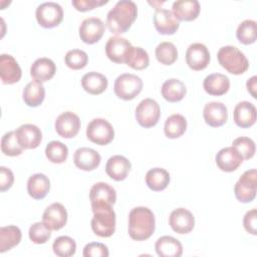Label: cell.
<instances>
[{
	"instance_id": "f35d334b",
	"label": "cell",
	"mask_w": 257,
	"mask_h": 257,
	"mask_svg": "<svg viewBox=\"0 0 257 257\" xmlns=\"http://www.w3.org/2000/svg\"><path fill=\"white\" fill-rule=\"evenodd\" d=\"M150 63V57L148 52L142 47H132V50L126 58L125 64H127L133 69L143 70L148 67Z\"/></svg>"
},
{
	"instance_id": "d4e9b609",
	"label": "cell",
	"mask_w": 257,
	"mask_h": 257,
	"mask_svg": "<svg viewBox=\"0 0 257 257\" xmlns=\"http://www.w3.org/2000/svg\"><path fill=\"white\" fill-rule=\"evenodd\" d=\"M131 162L123 156L115 155L110 157L105 165V172L114 181H123L131 171Z\"/></svg>"
},
{
	"instance_id": "484cf974",
	"label": "cell",
	"mask_w": 257,
	"mask_h": 257,
	"mask_svg": "<svg viewBox=\"0 0 257 257\" xmlns=\"http://www.w3.org/2000/svg\"><path fill=\"white\" fill-rule=\"evenodd\" d=\"M233 117L238 126L243 128L250 127L256 121V107L249 101H240L234 108Z\"/></svg>"
},
{
	"instance_id": "7dc6e473",
	"label": "cell",
	"mask_w": 257,
	"mask_h": 257,
	"mask_svg": "<svg viewBox=\"0 0 257 257\" xmlns=\"http://www.w3.org/2000/svg\"><path fill=\"white\" fill-rule=\"evenodd\" d=\"M14 182V175L12 171L6 167H0V191L5 192L9 190Z\"/></svg>"
},
{
	"instance_id": "ffe728a7",
	"label": "cell",
	"mask_w": 257,
	"mask_h": 257,
	"mask_svg": "<svg viewBox=\"0 0 257 257\" xmlns=\"http://www.w3.org/2000/svg\"><path fill=\"white\" fill-rule=\"evenodd\" d=\"M216 164L223 172H233L237 170L243 162L242 156L233 147H226L221 149L216 155Z\"/></svg>"
},
{
	"instance_id": "c3c4849f",
	"label": "cell",
	"mask_w": 257,
	"mask_h": 257,
	"mask_svg": "<svg viewBox=\"0 0 257 257\" xmlns=\"http://www.w3.org/2000/svg\"><path fill=\"white\" fill-rule=\"evenodd\" d=\"M256 223H257V210L252 209V210L248 211L243 218L244 229L248 233H250L252 235H256L257 234Z\"/></svg>"
},
{
	"instance_id": "4dcf8cb0",
	"label": "cell",
	"mask_w": 257,
	"mask_h": 257,
	"mask_svg": "<svg viewBox=\"0 0 257 257\" xmlns=\"http://www.w3.org/2000/svg\"><path fill=\"white\" fill-rule=\"evenodd\" d=\"M163 97L169 102H177L184 98L187 92L186 85L183 81L177 78H170L166 80L161 88Z\"/></svg>"
},
{
	"instance_id": "ab89813d",
	"label": "cell",
	"mask_w": 257,
	"mask_h": 257,
	"mask_svg": "<svg viewBox=\"0 0 257 257\" xmlns=\"http://www.w3.org/2000/svg\"><path fill=\"white\" fill-rule=\"evenodd\" d=\"M52 249L54 254L59 257H70L76 251V243L69 236H60L54 240Z\"/></svg>"
},
{
	"instance_id": "9a60e30c",
	"label": "cell",
	"mask_w": 257,
	"mask_h": 257,
	"mask_svg": "<svg viewBox=\"0 0 257 257\" xmlns=\"http://www.w3.org/2000/svg\"><path fill=\"white\" fill-rule=\"evenodd\" d=\"M169 224L176 233L188 234L194 229L195 218L189 210L185 208H178L171 213L169 217Z\"/></svg>"
},
{
	"instance_id": "7402d4cb",
	"label": "cell",
	"mask_w": 257,
	"mask_h": 257,
	"mask_svg": "<svg viewBox=\"0 0 257 257\" xmlns=\"http://www.w3.org/2000/svg\"><path fill=\"white\" fill-rule=\"evenodd\" d=\"M100 161V155L95 150L86 147L77 149L73 155L74 165L82 171H92L96 169Z\"/></svg>"
},
{
	"instance_id": "bcb514c9",
	"label": "cell",
	"mask_w": 257,
	"mask_h": 257,
	"mask_svg": "<svg viewBox=\"0 0 257 257\" xmlns=\"http://www.w3.org/2000/svg\"><path fill=\"white\" fill-rule=\"evenodd\" d=\"M107 0H72L71 4L73 7L81 12L91 10L97 6L106 4Z\"/></svg>"
},
{
	"instance_id": "681fc988",
	"label": "cell",
	"mask_w": 257,
	"mask_h": 257,
	"mask_svg": "<svg viewBox=\"0 0 257 257\" xmlns=\"http://www.w3.org/2000/svg\"><path fill=\"white\" fill-rule=\"evenodd\" d=\"M246 86H247V90L251 93V95L256 98V87H257V76L254 75L251 78H249L246 82Z\"/></svg>"
},
{
	"instance_id": "f6af8a7d",
	"label": "cell",
	"mask_w": 257,
	"mask_h": 257,
	"mask_svg": "<svg viewBox=\"0 0 257 257\" xmlns=\"http://www.w3.org/2000/svg\"><path fill=\"white\" fill-rule=\"evenodd\" d=\"M109 255L107 247L98 242H91L83 248L84 257H107Z\"/></svg>"
},
{
	"instance_id": "4316f807",
	"label": "cell",
	"mask_w": 257,
	"mask_h": 257,
	"mask_svg": "<svg viewBox=\"0 0 257 257\" xmlns=\"http://www.w3.org/2000/svg\"><path fill=\"white\" fill-rule=\"evenodd\" d=\"M155 249L160 257H180L183 254L182 243L172 236L160 237L155 244Z\"/></svg>"
},
{
	"instance_id": "4fadbf2b",
	"label": "cell",
	"mask_w": 257,
	"mask_h": 257,
	"mask_svg": "<svg viewBox=\"0 0 257 257\" xmlns=\"http://www.w3.org/2000/svg\"><path fill=\"white\" fill-rule=\"evenodd\" d=\"M56 133L64 139L74 138L80 128V119L77 114L71 111H65L59 114L55 120Z\"/></svg>"
},
{
	"instance_id": "83f0119b",
	"label": "cell",
	"mask_w": 257,
	"mask_h": 257,
	"mask_svg": "<svg viewBox=\"0 0 257 257\" xmlns=\"http://www.w3.org/2000/svg\"><path fill=\"white\" fill-rule=\"evenodd\" d=\"M203 87L205 91L211 95H223L230 88V80L225 74L212 73L205 77Z\"/></svg>"
},
{
	"instance_id": "836d02e7",
	"label": "cell",
	"mask_w": 257,
	"mask_h": 257,
	"mask_svg": "<svg viewBox=\"0 0 257 257\" xmlns=\"http://www.w3.org/2000/svg\"><path fill=\"white\" fill-rule=\"evenodd\" d=\"M45 97V89L42 83L31 81L23 89V100L30 107H36L42 103Z\"/></svg>"
},
{
	"instance_id": "6da1fadb",
	"label": "cell",
	"mask_w": 257,
	"mask_h": 257,
	"mask_svg": "<svg viewBox=\"0 0 257 257\" xmlns=\"http://www.w3.org/2000/svg\"><path fill=\"white\" fill-rule=\"evenodd\" d=\"M138 15L137 4L132 0H120L115 3L106 16V26L113 34L126 32Z\"/></svg>"
},
{
	"instance_id": "2e32d148",
	"label": "cell",
	"mask_w": 257,
	"mask_h": 257,
	"mask_svg": "<svg viewBox=\"0 0 257 257\" xmlns=\"http://www.w3.org/2000/svg\"><path fill=\"white\" fill-rule=\"evenodd\" d=\"M42 222L50 230H60L67 222V211L60 203H53L48 206L42 215Z\"/></svg>"
},
{
	"instance_id": "60d3db41",
	"label": "cell",
	"mask_w": 257,
	"mask_h": 257,
	"mask_svg": "<svg viewBox=\"0 0 257 257\" xmlns=\"http://www.w3.org/2000/svg\"><path fill=\"white\" fill-rule=\"evenodd\" d=\"M23 148L18 143L15 131L6 133L1 139V151L9 157H16L22 154Z\"/></svg>"
},
{
	"instance_id": "ac0fdd59",
	"label": "cell",
	"mask_w": 257,
	"mask_h": 257,
	"mask_svg": "<svg viewBox=\"0 0 257 257\" xmlns=\"http://www.w3.org/2000/svg\"><path fill=\"white\" fill-rule=\"evenodd\" d=\"M154 25L159 33L164 35H172L178 30L180 22L174 16L171 10L157 8L154 14Z\"/></svg>"
},
{
	"instance_id": "603a6c76",
	"label": "cell",
	"mask_w": 257,
	"mask_h": 257,
	"mask_svg": "<svg viewBox=\"0 0 257 257\" xmlns=\"http://www.w3.org/2000/svg\"><path fill=\"white\" fill-rule=\"evenodd\" d=\"M200 10V3L197 0H177L172 6V12L179 21L195 20Z\"/></svg>"
},
{
	"instance_id": "7bdbcfd3",
	"label": "cell",
	"mask_w": 257,
	"mask_h": 257,
	"mask_svg": "<svg viewBox=\"0 0 257 257\" xmlns=\"http://www.w3.org/2000/svg\"><path fill=\"white\" fill-rule=\"evenodd\" d=\"M29 239L34 244H44L51 237V230L43 222H36L29 228Z\"/></svg>"
},
{
	"instance_id": "d6a6232c",
	"label": "cell",
	"mask_w": 257,
	"mask_h": 257,
	"mask_svg": "<svg viewBox=\"0 0 257 257\" xmlns=\"http://www.w3.org/2000/svg\"><path fill=\"white\" fill-rule=\"evenodd\" d=\"M22 233L17 226H5L0 228V252L9 251L21 241Z\"/></svg>"
},
{
	"instance_id": "d6986e66",
	"label": "cell",
	"mask_w": 257,
	"mask_h": 257,
	"mask_svg": "<svg viewBox=\"0 0 257 257\" xmlns=\"http://www.w3.org/2000/svg\"><path fill=\"white\" fill-rule=\"evenodd\" d=\"M22 75L18 62L12 55H0V77L4 84H13L20 80Z\"/></svg>"
},
{
	"instance_id": "ee69618b",
	"label": "cell",
	"mask_w": 257,
	"mask_h": 257,
	"mask_svg": "<svg viewBox=\"0 0 257 257\" xmlns=\"http://www.w3.org/2000/svg\"><path fill=\"white\" fill-rule=\"evenodd\" d=\"M232 147L238 151V153L242 156L243 160H249L255 155V143L250 138L239 137L233 141Z\"/></svg>"
},
{
	"instance_id": "b9f144b4",
	"label": "cell",
	"mask_w": 257,
	"mask_h": 257,
	"mask_svg": "<svg viewBox=\"0 0 257 257\" xmlns=\"http://www.w3.org/2000/svg\"><path fill=\"white\" fill-rule=\"evenodd\" d=\"M65 64L74 70L82 69L86 66L88 62V56L86 52L80 49H71L67 51V53L64 56Z\"/></svg>"
},
{
	"instance_id": "e0dca14e",
	"label": "cell",
	"mask_w": 257,
	"mask_h": 257,
	"mask_svg": "<svg viewBox=\"0 0 257 257\" xmlns=\"http://www.w3.org/2000/svg\"><path fill=\"white\" fill-rule=\"evenodd\" d=\"M91 207L99 205H113L116 201V192L108 184L103 182L95 183L89 191Z\"/></svg>"
},
{
	"instance_id": "cb8c5ba5",
	"label": "cell",
	"mask_w": 257,
	"mask_h": 257,
	"mask_svg": "<svg viewBox=\"0 0 257 257\" xmlns=\"http://www.w3.org/2000/svg\"><path fill=\"white\" fill-rule=\"evenodd\" d=\"M56 72V65L50 58L41 57L36 59L30 67V75L37 82H45L51 79Z\"/></svg>"
},
{
	"instance_id": "5bb4252c",
	"label": "cell",
	"mask_w": 257,
	"mask_h": 257,
	"mask_svg": "<svg viewBox=\"0 0 257 257\" xmlns=\"http://www.w3.org/2000/svg\"><path fill=\"white\" fill-rule=\"evenodd\" d=\"M18 143L24 150L36 149L42 141L40 128L32 123H24L15 131Z\"/></svg>"
},
{
	"instance_id": "1f68e13d",
	"label": "cell",
	"mask_w": 257,
	"mask_h": 257,
	"mask_svg": "<svg viewBox=\"0 0 257 257\" xmlns=\"http://www.w3.org/2000/svg\"><path fill=\"white\" fill-rule=\"evenodd\" d=\"M170 183V174L163 168H154L148 171L146 175L147 186L155 192L165 190Z\"/></svg>"
},
{
	"instance_id": "3957f363",
	"label": "cell",
	"mask_w": 257,
	"mask_h": 257,
	"mask_svg": "<svg viewBox=\"0 0 257 257\" xmlns=\"http://www.w3.org/2000/svg\"><path fill=\"white\" fill-rule=\"evenodd\" d=\"M93 217L90 225L93 233L99 237H110L115 231V213L111 205L91 207Z\"/></svg>"
},
{
	"instance_id": "8992f818",
	"label": "cell",
	"mask_w": 257,
	"mask_h": 257,
	"mask_svg": "<svg viewBox=\"0 0 257 257\" xmlns=\"http://www.w3.org/2000/svg\"><path fill=\"white\" fill-rule=\"evenodd\" d=\"M257 173L255 169L248 170L242 174L234 186V193L241 203H250L256 197Z\"/></svg>"
},
{
	"instance_id": "8d00e7d4",
	"label": "cell",
	"mask_w": 257,
	"mask_h": 257,
	"mask_svg": "<svg viewBox=\"0 0 257 257\" xmlns=\"http://www.w3.org/2000/svg\"><path fill=\"white\" fill-rule=\"evenodd\" d=\"M156 57L159 62L165 65L173 64L178 58V50L174 43L170 41L161 42L155 50Z\"/></svg>"
},
{
	"instance_id": "277c9868",
	"label": "cell",
	"mask_w": 257,
	"mask_h": 257,
	"mask_svg": "<svg viewBox=\"0 0 257 257\" xmlns=\"http://www.w3.org/2000/svg\"><path fill=\"white\" fill-rule=\"evenodd\" d=\"M217 58L223 68L235 75L242 74L249 68V61L245 54L232 45L221 47L218 50Z\"/></svg>"
},
{
	"instance_id": "5b68a950",
	"label": "cell",
	"mask_w": 257,
	"mask_h": 257,
	"mask_svg": "<svg viewBox=\"0 0 257 257\" xmlns=\"http://www.w3.org/2000/svg\"><path fill=\"white\" fill-rule=\"evenodd\" d=\"M143 89V80L136 74L122 73L114 81L115 95L123 100L134 99Z\"/></svg>"
},
{
	"instance_id": "e575fe53",
	"label": "cell",
	"mask_w": 257,
	"mask_h": 257,
	"mask_svg": "<svg viewBox=\"0 0 257 257\" xmlns=\"http://www.w3.org/2000/svg\"><path fill=\"white\" fill-rule=\"evenodd\" d=\"M187 130V120L184 115L174 113L170 115L164 125V133L169 139H178L185 134Z\"/></svg>"
},
{
	"instance_id": "d590c367",
	"label": "cell",
	"mask_w": 257,
	"mask_h": 257,
	"mask_svg": "<svg viewBox=\"0 0 257 257\" xmlns=\"http://www.w3.org/2000/svg\"><path fill=\"white\" fill-rule=\"evenodd\" d=\"M238 40L245 45L252 44L256 41L257 37V23L255 20L246 19L242 21L236 31Z\"/></svg>"
},
{
	"instance_id": "ba28073f",
	"label": "cell",
	"mask_w": 257,
	"mask_h": 257,
	"mask_svg": "<svg viewBox=\"0 0 257 257\" xmlns=\"http://www.w3.org/2000/svg\"><path fill=\"white\" fill-rule=\"evenodd\" d=\"M38 24L44 28H53L59 25L63 19V9L56 2H44L35 11Z\"/></svg>"
},
{
	"instance_id": "7a4b0ae2",
	"label": "cell",
	"mask_w": 257,
	"mask_h": 257,
	"mask_svg": "<svg viewBox=\"0 0 257 257\" xmlns=\"http://www.w3.org/2000/svg\"><path fill=\"white\" fill-rule=\"evenodd\" d=\"M156 226L154 213L147 207H136L128 215V235L136 241L149 239Z\"/></svg>"
},
{
	"instance_id": "f1b7e54d",
	"label": "cell",
	"mask_w": 257,
	"mask_h": 257,
	"mask_svg": "<svg viewBox=\"0 0 257 257\" xmlns=\"http://www.w3.org/2000/svg\"><path fill=\"white\" fill-rule=\"evenodd\" d=\"M50 190V181L44 174H34L27 181V192L35 200H41L46 197Z\"/></svg>"
},
{
	"instance_id": "7c38bea8",
	"label": "cell",
	"mask_w": 257,
	"mask_h": 257,
	"mask_svg": "<svg viewBox=\"0 0 257 257\" xmlns=\"http://www.w3.org/2000/svg\"><path fill=\"white\" fill-rule=\"evenodd\" d=\"M186 62L193 70L205 69L210 62V52L206 45L200 42L191 44L186 51Z\"/></svg>"
},
{
	"instance_id": "8fae6325",
	"label": "cell",
	"mask_w": 257,
	"mask_h": 257,
	"mask_svg": "<svg viewBox=\"0 0 257 257\" xmlns=\"http://www.w3.org/2000/svg\"><path fill=\"white\" fill-rule=\"evenodd\" d=\"M104 23L97 17H88L84 19L78 29L80 39L87 44L97 42L104 33Z\"/></svg>"
},
{
	"instance_id": "30bf717a",
	"label": "cell",
	"mask_w": 257,
	"mask_h": 257,
	"mask_svg": "<svg viewBox=\"0 0 257 257\" xmlns=\"http://www.w3.org/2000/svg\"><path fill=\"white\" fill-rule=\"evenodd\" d=\"M132 43L119 36L108 38L105 44V53L109 60L115 63H125L126 58L132 50Z\"/></svg>"
},
{
	"instance_id": "9c48e42d",
	"label": "cell",
	"mask_w": 257,
	"mask_h": 257,
	"mask_svg": "<svg viewBox=\"0 0 257 257\" xmlns=\"http://www.w3.org/2000/svg\"><path fill=\"white\" fill-rule=\"evenodd\" d=\"M161 115L159 103L153 98L143 99L136 108V118L140 125L149 128L156 125Z\"/></svg>"
},
{
	"instance_id": "74e56055",
	"label": "cell",
	"mask_w": 257,
	"mask_h": 257,
	"mask_svg": "<svg viewBox=\"0 0 257 257\" xmlns=\"http://www.w3.org/2000/svg\"><path fill=\"white\" fill-rule=\"evenodd\" d=\"M45 156L53 164H61L68 156L67 147L59 141H51L45 148Z\"/></svg>"
},
{
	"instance_id": "52a82bcc",
	"label": "cell",
	"mask_w": 257,
	"mask_h": 257,
	"mask_svg": "<svg viewBox=\"0 0 257 257\" xmlns=\"http://www.w3.org/2000/svg\"><path fill=\"white\" fill-rule=\"evenodd\" d=\"M87 139L99 146L109 144L114 138V130L110 122L104 118H93L86 127Z\"/></svg>"
},
{
	"instance_id": "44dd1931",
	"label": "cell",
	"mask_w": 257,
	"mask_h": 257,
	"mask_svg": "<svg viewBox=\"0 0 257 257\" xmlns=\"http://www.w3.org/2000/svg\"><path fill=\"white\" fill-rule=\"evenodd\" d=\"M203 116L207 124L213 127H218L227 121L228 110L224 103L220 101H211L205 104Z\"/></svg>"
},
{
	"instance_id": "f546056e",
	"label": "cell",
	"mask_w": 257,
	"mask_h": 257,
	"mask_svg": "<svg viewBox=\"0 0 257 257\" xmlns=\"http://www.w3.org/2000/svg\"><path fill=\"white\" fill-rule=\"evenodd\" d=\"M107 78L96 71H90L85 73L81 78L82 88L93 95L102 93L107 87Z\"/></svg>"
}]
</instances>
